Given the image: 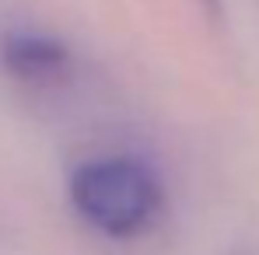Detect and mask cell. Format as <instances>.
Instances as JSON below:
<instances>
[{"label":"cell","instance_id":"1","mask_svg":"<svg viewBox=\"0 0 259 255\" xmlns=\"http://www.w3.org/2000/svg\"><path fill=\"white\" fill-rule=\"evenodd\" d=\"M70 203L95 231L133 238L158 220L165 196L147 165L133 158H98L70 175Z\"/></svg>","mask_w":259,"mask_h":255},{"label":"cell","instance_id":"2","mask_svg":"<svg viewBox=\"0 0 259 255\" xmlns=\"http://www.w3.org/2000/svg\"><path fill=\"white\" fill-rule=\"evenodd\" d=\"M0 63L7 74H14L21 84L32 87H53L70 77V53L67 45L35 35V32H11L0 42Z\"/></svg>","mask_w":259,"mask_h":255},{"label":"cell","instance_id":"3","mask_svg":"<svg viewBox=\"0 0 259 255\" xmlns=\"http://www.w3.org/2000/svg\"><path fill=\"white\" fill-rule=\"evenodd\" d=\"M207 4H210V11H217V7H221V0H207Z\"/></svg>","mask_w":259,"mask_h":255}]
</instances>
